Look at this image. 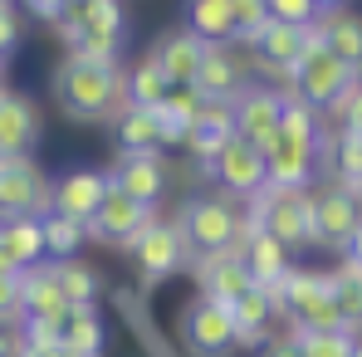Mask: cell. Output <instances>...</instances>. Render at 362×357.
<instances>
[{
    "label": "cell",
    "mask_w": 362,
    "mask_h": 357,
    "mask_svg": "<svg viewBox=\"0 0 362 357\" xmlns=\"http://www.w3.org/2000/svg\"><path fill=\"white\" fill-rule=\"evenodd\" d=\"M54 103L74 122H113L122 108V74L113 64H88L78 54H64L49 74Z\"/></svg>",
    "instance_id": "1"
},
{
    "label": "cell",
    "mask_w": 362,
    "mask_h": 357,
    "mask_svg": "<svg viewBox=\"0 0 362 357\" xmlns=\"http://www.w3.org/2000/svg\"><path fill=\"white\" fill-rule=\"evenodd\" d=\"M250 221L255 230L289 245H313V196L308 186H259L250 196Z\"/></svg>",
    "instance_id": "2"
},
{
    "label": "cell",
    "mask_w": 362,
    "mask_h": 357,
    "mask_svg": "<svg viewBox=\"0 0 362 357\" xmlns=\"http://www.w3.org/2000/svg\"><path fill=\"white\" fill-rule=\"evenodd\" d=\"M353 83H358V78H353L343 64L323 49V40H318V35L308 40L303 59L294 64V74H289V93H294V98H303L308 108H333V103L353 88Z\"/></svg>",
    "instance_id": "3"
},
{
    "label": "cell",
    "mask_w": 362,
    "mask_h": 357,
    "mask_svg": "<svg viewBox=\"0 0 362 357\" xmlns=\"http://www.w3.org/2000/svg\"><path fill=\"white\" fill-rule=\"evenodd\" d=\"M127 254H132V264H137V279H142V289H152V284H162V279H172L181 264H186V235H181L177 221H152L142 235L127 245Z\"/></svg>",
    "instance_id": "4"
},
{
    "label": "cell",
    "mask_w": 362,
    "mask_h": 357,
    "mask_svg": "<svg viewBox=\"0 0 362 357\" xmlns=\"http://www.w3.org/2000/svg\"><path fill=\"white\" fill-rule=\"evenodd\" d=\"M177 226H181V235H186V250H196V254H216V250L240 245V216L221 196L186 201V216H181Z\"/></svg>",
    "instance_id": "5"
},
{
    "label": "cell",
    "mask_w": 362,
    "mask_h": 357,
    "mask_svg": "<svg viewBox=\"0 0 362 357\" xmlns=\"http://www.w3.org/2000/svg\"><path fill=\"white\" fill-rule=\"evenodd\" d=\"M181 338L196 357H226L235 348V318H230V303L221 298L196 294L181 308Z\"/></svg>",
    "instance_id": "6"
},
{
    "label": "cell",
    "mask_w": 362,
    "mask_h": 357,
    "mask_svg": "<svg viewBox=\"0 0 362 357\" xmlns=\"http://www.w3.org/2000/svg\"><path fill=\"white\" fill-rule=\"evenodd\" d=\"M49 191H54V181L40 172L35 157L0 162V221H10V216H49Z\"/></svg>",
    "instance_id": "7"
},
{
    "label": "cell",
    "mask_w": 362,
    "mask_h": 357,
    "mask_svg": "<svg viewBox=\"0 0 362 357\" xmlns=\"http://www.w3.org/2000/svg\"><path fill=\"white\" fill-rule=\"evenodd\" d=\"M152 221H157V206H137L132 196L113 191V181H108V196H103V206H98L93 221H88V240L113 245V250H127Z\"/></svg>",
    "instance_id": "8"
},
{
    "label": "cell",
    "mask_w": 362,
    "mask_h": 357,
    "mask_svg": "<svg viewBox=\"0 0 362 357\" xmlns=\"http://www.w3.org/2000/svg\"><path fill=\"white\" fill-rule=\"evenodd\" d=\"M279 113H284V93L279 88L245 83L235 93V137H245L255 152H264L279 137Z\"/></svg>",
    "instance_id": "9"
},
{
    "label": "cell",
    "mask_w": 362,
    "mask_h": 357,
    "mask_svg": "<svg viewBox=\"0 0 362 357\" xmlns=\"http://www.w3.org/2000/svg\"><path fill=\"white\" fill-rule=\"evenodd\" d=\"M362 226V196L333 186L323 196H313V245L323 250H348L353 230Z\"/></svg>",
    "instance_id": "10"
},
{
    "label": "cell",
    "mask_w": 362,
    "mask_h": 357,
    "mask_svg": "<svg viewBox=\"0 0 362 357\" xmlns=\"http://www.w3.org/2000/svg\"><path fill=\"white\" fill-rule=\"evenodd\" d=\"M103 196H108V172H98V167H74V172H64V177L54 181L49 211L78 221V226H88L93 211L103 206Z\"/></svg>",
    "instance_id": "11"
},
{
    "label": "cell",
    "mask_w": 362,
    "mask_h": 357,
    "mask_svg": "<svg viewBox=\"0 0 362 357\" xmlns=\"http://www.w3.org/2000/svg\"><path fill=\"white\" fill-rule=\"evenodd\" d=\"M230 137H235V98H206V108L196 113V122H191V132H186L181 147L196 157L201 172H211L216 152H221Z\"/></svg>",
    "instance_id": "12"
},
{
    "label": "cell",
    "mask_w": 362,
    "mask_h": 357,
    "mask_svg": "<svg viewBox=\"0 0 362 357\" xmlns=\"http://www.w3.org/2000/svg\"><path fill=\"white\" fill-rule=\"evenodd\" d=\"M308 40H313V25H279V20H269L250 49H255V59H259V69H264L269 78H284V83H289V74H294V64L303 59Z\"/></svg>",
    "instance_id": "13"
},
{
    "label": "cell",
    "mask_w": 362,
    "mask_h": 357,
    "mask_svg": "<svg viewBox=\"0 0 362 357\" xmlns=\"http://www.w3.org/2000/svg\"><path fill=\"white\" fill-rule=\"evenodd\" d=\"M108 181H113V191L132 196L137 206H157L167 191V157L162 152H122Z\"/></svg>",
    "instance_id": "14"
},
{
    "label": "cell",
    "mask_w": 362,
    "mask_h": 357,
    "mask_svg": "<svg viewBox=\"0 0 362 357\" xmlns=\"http://www.w3.org/2000/svg\"><path fill=\"white\" fill-rule=\"evenodd\" d=\"M206 177L221 181V191H230V196H255L259 186H264V152H255L245 137H230L221 152H216V162H211V172Z\"/></svg>",
    "instance_id": "15"
},
{
    "label": "cell",
    "mask_w": 362,
    "mask_h": 357,
    "mask_svg": "<svg viewBox=\"0 0 362 357\" xmlns=\"http://www.w3.org/2000/svg\"><path fill=\"white\" fill-rule=\"evenodd\" d=\"M196 279H201V294L221 298V303H235V298H245L255 289V279H250V269H245V259H240V245L216 250V254H201Z\"/></svg>",
    "instance_id": "16"
},
{
    "label": "cell",
    "mask_w": 362,
    "mask_h": 357,
    "mask_svg": "<svg viewBox=\"0 0 362 357\" xmlns=\"http://www.w3.org/2000/svg\"><path fill=\"white\" fill-rule=\"evenodd\" d=\"M313 35L323 40V49L343 64L353 78H362V15L358 10H318Z\"/></svg>",
    "instance_id": "17"
},
{
    "label": "cell",
    "mask_w": 362,
    "mask_h": 357,
    "mask_svg": "<svg viewBox=\"0 0 362 357\" xmlns=\"http://www.w3.org/2000/svg\"><path fill=\"white\" fill-rule=\"evenodd\" d=\"M35 142H40V108H35V98H25V93L10 88L0 98V162L30 157Z\"/></svg>",
    "instance_id": "18"
},
{
    "label": "cell",
    "mask_w": 362,
    "mask_h": 357,
    "mask_svg": "<svg viewBox=\"0 0 362 357\" xmlns=\"http://www.w3.org/2000/svg\"><path fill=\"white\" fill-rule=\"evenodd\" d=\"M313 162H318V147L313 142H294V137L279 132L264 147V186H308Z\"/></svg>",
    "instance_id": "19"
},
{
    "label": "cell",
    "mask_w": 362,
    "mask_h": 357,
    "mask_svg": "<svg viewBox=\"0 0 362 357\" xmlns=\"http://www.w3.org/2000/svg\"><path fill=\"white\" fill-rule=\"evenodd\" d=\"M54 30H59L64 45H74L83 30H103V35H127V10H122V0H74L69 10H64L59 20H54Z\"/></svg>",
    "instance_id": "20"
},
{
    "label": "cell",
    "mask_w": 362,
    "mask_h": 357,
    "mask_svg": "<svg viewBox=\"0 0 362 357\" xmlns=\"http://www.w3.org/2000/svg\"><path fill=\"white\" fill-rule=\"evenodd\" d=\"M15 279H20V318H49V323H59L64 313H69L49 259L35 264V269H25V274H15Z\"/></svg>",
    "instance_id": "21"
},
{
    "label": "cell",
    "mask_w": 362,
    "mask_h": 357,
    "mask_svg": "<svg viewBox=\"0 0 362 357\" xmlns=\"http://www.w3.org/2000/svg\"><path fill=\"white\" fill-rule=\"evenodd\" d=\"M201 54H206V40H196V35L181 25V30H172V35H162V40H157L152 64L162 69V78H167L172 88H181V83H191V78H196Z\"/></svg>",
    "instance_id": "22"
},
{
    "label": "cell",
    "mask_w": 362,
    "mask_h": 357,
    "mask_svg": "<svg viewBox=\"0 0 362 357\" xmlns=\"http://www.w3.org/2000/svg\"><path fill=\"white\" fill-rule=\"evenodd\" d=\"M0 254H5L10 274H25V269L45 264V230H40V216H10V221H0Z\"/></svg>",
    "instance_id": "23"
},
{
    "label": "cell",
    "mask_w": 362,
    "mask_h": 357,
    "mask_svg": "<svg viewBox=\"0 0 362 357\" xmlns=\"http://www.w3.org/2000/svg\"><path fill=\"white\" fill-rule=\"evenodd\" d=\"M191 88H196L201 98H235V93L245 88L235 49H230V45H206V54H201V69H196Z\"/></svg>",
    "instance_id": "24"
},
{
    "label": "cell",
    "mask_w": 362,
    "mask_h": 357,
    "mask_svg": "<svg viewBox=\"0 0 362 357\" xmlns=\"http://www.w3.org/2000/svg\"><path fill=\"white\" fill-rule=\"evenodd\" d=\"M201 108H206V98H201L191 83H181V88H167V98L152 108V113H157V132H162V147H181Z\"/></svg>",
    "instance_id": "25"
},
{
    "label": "cell",
    "mask_w": 362,
    "mask_h": 357,
    "mask_svg": "<svg viewBox=\"0 0 362 357\" xmlns=\"http://www.w3.org/2000/svg\"><path fill=\"white\" fill-rule=\"evenodd\" d=\"M59 343L78 357H98L108 343V328H103V313L98 303H83V308H69L59 318Z\"/></svg>",
    "instance_id": "26"
},
{
    "label": "cell",
    "mask_w": 362,
    "mask_h": 357,
    "mask_svg": "<svg viewBox=\"0 0 362 357\" xmlns=\"http://www.w3.org/2000/svg\"><path fill=\"white\" fill-rule=\"evenodd\" d=\"M230 318H235V348L259 353V348L269 343V318H274V308H269V298L259 294V289H250L245 298H235V303H230Z\"/></svg>",
    "instance_id": "27"
},
{
    "label": "cell",
    "mask_w": 362,
    "mask_h": 357,
    "mask_svg": "<svg viewBox=\"0 0 362 357\" xmlns=\"http://www.w3.org/2000/svg\"><path fill=\"white\" fill-rule=\"evenodd\" d=\"M186 30L206 45H235L230 0H186Z\"/></svg>",
    "instance_id": "28"
},
{
    "label": "cell",
    "mask_w": 362,
    "mask_h": 357,
    "mask_svg": "<svg viewBox=\"0 0 362 357\" xmlns=\"http://www.w3.org/2000/svg\"><path fill=\"white\" fill-rule=\"evenodd\" d=\"M240 259H245V269H250V279H255V289L284 279V269H289V250L274 235H264V230H255V235L240 245Z\"/></svg>",
    "instance_id": "29"
},
{
    "label": "cell",
    "mask_w": 362,
    "mask_h": 357,
    "mask_svg": "<svg viewBox=\"0 0 362 357\" xmlns=\"http://www.w3.org/2000/svg\"><path fill=\"white\" fill-rule=\"evenodd\" d=\"M113 142L118 152H162V132L152 108H118L113 118Z\"/></svg>",
    "instance_id": "30"
},
{
    "label": "cell",
    "mask_w": 362,
    "mask_h": 357,
    "mask_svg": "<svg viewBox=\"0 0 362 357\" xmlns=\"http://www.w3.org/2000/svg\"><path fill=\"white\" fill-rule=\"evenodd\" d=\"M328 294H333V303H338L343 323L358 333V328H362V264H358V259L343 254V264L328 269Z\"/></svg>",
    "instance_id": "31"
},
{
    "label": "cell",
    "mask_w": 362,
    "mask_h": 357,
    "mask_svg": "<svg viewBox=\"0 0 362 357\" xmlns=\"http://www.w3.org/2000/svg\"><path fill=\"white\" fill-rule=\"evenodd\" d=\"M167 88H172V83L162 78V69L147 54V59L132 64L127 78H122V108H157V103L167 98Z\"/></svg>",
    "instance_id": "32"
},
{
    "label": "cell",
    "mask_w": 362,
    "mask_h": 357,
    "mask_svg": "<svg viewBox=\"0 0 362 357\" xmlns=\"http://www.w3.org/2000/svg\"><path fill=\"white\" fill-rule=\"evenodd\" d=\"M40 230H45V259L59 264V259H78V250L88 245V226L69 221V216H40Z\"/></svg>",
    "instance_id": "33"
},
{
    "label": "cell",
    "mask_w": 362,
    "mask_h": 357,
    "mask_svg": "<svg viewBox=\"0 0 362 357\" xmlns=\"http://www.w3.org/2000/svg\"><path fill=\"white\" fill-rule=\"evenodd\" d=\"M54 279H59V294H64L69 308L98 303V294H103L98 269H93V264H83V259H59V264H54Z\"/></svg>",
    "instance_id": "34"
},
{
    "label": "cell",
    "mask_w": 362,
    "mask_h": 357,
    "mask_svg": "<svg viewBox=\"0 0 362 357\" xmlns=\"http://www.w3.org/2000/svg\"><path fill=\"white\" fill-rule=\"evenodd\" d=\"M328 162H333V172H338V181H343V191L362 196V137L358 132H338Z\"/></svg>",
    "instance_id": "35"
},
{
    "label": "cell",
    "mask_w": 362,
    "mask_h": 357,
    "mask_svg": "<svg viewBox=\"0 0 362 357\" xmlns=\"http://www.w3.org/2000/svg\"><path fill=\"white\" fill-rule=\"evenodd\" d=\"M279 132H284V137H294V142H313V147H318V118H313V108H308L303 98H294V93H284Z\"/></svg>",
    "instance_id": "36"
},
{
    "label": "cell",
    "mask_w": 362,
    "mask_h": 357,
    "mask_svg": "<svg viewBox=\"0 0 362 357\" xmlns=\"http://www.w3.org/2000/svg\"><path fill=\"white\" fill-rule=\"evenodd\" d=\"M294 343H299L303 357H353V348H358V338L348 328H338V333H294Z\"/></svg>",
    "instance_id": "37"
},
{
    "label": "cell",
    "mask_w": 362,
    "mask_h": 357,
    "mask_svg": "<svg viewBox=\"0 0 362 357\" xmlns=\"http://www.w3.org/2000/svg\"><path fill=\"white\" fill-rule=\"evenodd\" d=\"M118 49H122V35H103V30H83L69 45V54H78L88 64H113V69H118Z\"/></svg>",
    "instance_id": "38"
},
{
    "label": "cell",
    "mask_w": 362,
    "mask_h": 357,
    "mask_svg": "<svg viewBox=\"0 0 362 357\" xmlns=\"http://www.w3.org/2000/svg\"><path fill=\"white\" fill-rule=\"evenodd\" d=\"M230 15H235V40H240V45H255L259 30L269 25L264 0H230Z\"/></svg>",
    "instance_id": "39"
},
{
    "label": "cell",
    "mask_w": 362,
    "mask_h": 357,
    "mask_svg": "<svg viewBox=\"0 0 362 357\" xmlns=\"http://www.w3.org/2000/svg\"><path fill=\"white\" fill-rule=\"evenodd\" d=\"M264 10L279 25H313L318 20V5L313 0H264Z\"/></svg>",
    "instance_id": "40"
},
{
    "label": "cell",
    "mask_w": 362,
    "mask_h": 357,
    "mask_svg": "<svg viewBox=\"0 0 362 357\" xmlns=\"http://www.w3.org/2000/svg\"><path fill=\"white\" fill-rule=\"evenodd\" d=\"M20 30H25L20 10H15V5H0V69L15 59V49H20Z\"/></svg>",
    "instance_id": "41"
},
{
    "label": "cell",
    "mask_w": 362,
    "mask_h": 357,
    "mask_svg": "<svg viewBox=\"0 0 362 357\" xmlns=\"http://www.w3.org/2000/svg\"><path fill=\"white\" fill-rule=\"evenodd\" d=\"M333 113L343 118V132H358L362 137V83H353V88L333 103Z\"/></svg>",
    "instance_id": "42"
},
{
    "label": "cell",
    "mask_w": 362,
    "mask_h": 357,
    "mask_svg": "<svg viewBox=\"0 0 362 357\" xmlns=\"http://www.w3.org/2000/svg\"><path fill=\"white\" fill-rule=\"evenodd\" d=\"M25 353V328L20 318H0V357H20Z\"/></svg>",
    "instance_id": "43"
},
{
    "label": "cell",
    "mask_w": 362,
    "mask_h": 357,
    "mask_svg": "<svg viewBox=\"0 0 362 357\" xmlns=\"http://www.w3.org/2000/svg\"><path fill=\"white\" fill-rule=\"evenodd\" d=\"M0 318H20V279L0 274Z\"/></svg>",
    "instance_id": "44"
},
{
    "label": "cell",
    "mask_w": 362,
    "mask_h": 357,
    "mask_svg": "<svg viewBox=\"0 0 362 357\" xmlns=\"http://www.w3.org/2000/svg\"><path fill=\"white\" fill-rule=\"evenodd\" d=\"M20 5H25V10H30L35 20H45V25H54V20H59V15L69 10V5H74V0H20Z\"/></svg>",
    "instance_id": "45"
},
{
    "label": "cell",
    "mask_w": 362,
    "mask_h": 357,
    "mask_svg": "<svg viewBox=\"0 0 362 357\" xmlns=\"http://www.w3.org/2000/svg\"><path fill=\"white\" fill-rule=\"evenodd\" d=\"M259 353H264V357H303L299 343H294V333H289V338H279V343H264Z\"/></svg>",
    "instance_id": "46"
},
{
    "label": "cell",
    "mask_w": 362,
    "mask_h": 357,
    "mask_svg": "<svg viewBox=\"0 0 362 357\" xmlns=\"http://www.w3.org/2000/svg\"><path fill=\"white\" fill-rule=\"evenodd\" d=\"M343 254H348V259H358V264H362V226L353 230V240H348V250H343Z\"/></svg>",
    "instance_id": "47"
},
{
    "label": "cell",
    "mask_w": 362,
    "mask_h": 357,
    "mask_svg": "<svg viewBox=\"0 0 362 357\" xmlns=\"http://www.w3.org/2000/svg\"><path fill=\"white\" fill-rule=\"evenodd\" d=\"M313 5H318V10H343L348 0H313Z\"/></svg>",
    "instance_id": "48"
},
{
    "label": "cell",
    "mask_w": 362,
    "mask_h": 357,
    "mask_svg": "<svg viewBox=\"0 0 362 357\" xmlns=\"http://www.w3.org/2000/svg\"><path fill=\"white\" fill-rule=\"evenodd\" d=\"M5 93H10V88H5V69H0V98H5Z\"/></svg>",
    "instance_id": "49"
},
{
    "label": "cell",
    "mask_w": 362,
    "mask_h": 357,
    "mask_svg": "<svg viewBox=\"0 0 362 357\" xmlns=\"http://www.w3.org/2000/svg\"><path fill=\"white\" fill-rule=\"evenodd\" d=\"M0 274H10V264H5V254H0Z\"/></svg>",
    "instance_id": "50"
},
{
    "label": "cell",
    "mask_w": 362,
    "mask_h": 357,
    "mask_svg": "<svg viewBox=\"0 0 362 357\" xmlns=\"http://www.w3.org/2000/svg\"><path fill=\"white\" fill-rule=\"evenodd\" d=\"M353 357H362V343H358V348H353Z\"/></svg>",
    "instance_id": "51"
},
{
    "label": "cell",
    "mask_w": 362,
    "mask_h": 357,
    "mask_svg": "<svg viewBox=\"0 0 362 357\" xmlns=\"http://www.w3.org/2000/svg\"><path fill=\"white\" fill-rule=\"evenodd\" d=\"M0 5H15V0H0Z\"/></svg>",
    "instance_id": "52"
}]
</instances>
